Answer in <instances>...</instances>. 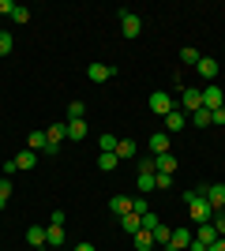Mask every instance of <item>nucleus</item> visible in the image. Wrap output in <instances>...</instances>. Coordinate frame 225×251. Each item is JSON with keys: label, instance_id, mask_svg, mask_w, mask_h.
Listing matches in <instances>:
<instances>
[{"label": "nucleus", "instance_id": "obj_1", "mask_svg": "<svg viewBox=\"0 0 225 251\" xmlns=\"http://www.w3.org/2000/svg\"><path fill=\"white\" fill-rule=\"evenodd\" d=\"M184 202H188V221H195V225L214 221V206L206 202V195H199V188H195V191H184Z\"/></svg>", "mask_w": 225, "mask_h": 251}, {"label": "nucleus", "instance_id": "obj_2", "mask_svg": "<svg viewBox=\"0 0 225 251\" xmlns=\"http://www.w3.org/2000/svg\"><path fill=\"white\" fill-rule=\"evenodd\" d=\"M117 15H120V34H124V38H139L143 34V19L135 11H117Z\"/></svg>", "mask_w": 225, "mask_h": 251}, {"label": "nucleus", "instance_id": "obj_3", "mask_svg": "<svg viewBox=\"0 0 225 251\" xmlns=\"http://www.w3.org/2000/svg\"><path fill=\"white\" fill-rule=\"evenodd\" d=\"M150 113H158V116L173 113V94L169 90H154V94H150Z\"/></svg>", "mask_w": 225, "mask_h": 251}, {"label": "nucleus", "instance_id": "obj_4", "mask_svg": "<svg viewBox=\"0 0 225 251\" xmlns=\"http://www.w3.org/2000/svg\"><path fill=\"white\" fill-rule=\"evenodd\" d=\"M180 109L188 116L199 113V109H203V90H180Z\"/></svg>", "mask_w": 225, "mask_h": 251}, {"label": "nucleus", "instance_id": "obj_5", "mask_svg": "<svg viewBox=\"0 0 225 251\" xmlns=\"http://www.w3.org/2000/svg\"><path fill=\"white\" fill-rule=\"evenodd\" d=\"M86 75H90V83H109V79L117 75V68H109V64L94 60V64H90V68H86Z\"/></svg>", "mask_w": 225, "mask_h": 251}, {"label": "nucleus", "instance_id": "obj_6", "mask_svg": "<svg viewBox=\"0 0 225 251\" xmlns=\"http://www.w3.org/2000/svg\"><path fill=\"white\" fill-rule=\"evenodd\" d=\"M222 101H225V94H222V86H203V109H210V113H214V109H222Z\"/></svg>", "mask_w": 225, "mask_h": 251}, {"label": "nucleus", "instance_id": "obj_7", "mask_svg": "<svg viewBox=\"0 0 225 251\" xmlns=\"http://www.w3.org/2000/svg\"><path fill=\"white\" fill-rule=\"evenodd\" d=\"M192 240H195V232L188 229V225H176V229H173V236H169L173 248H184V251L192 248Z\"/></svg>", "mask_w": 225, "mask_h": 251}, {"label": "nucleus", "instance_id": "obj_8", "mask_svg": "<svg viewBox=\"0 0 225 251\" xmlns=\"http://www.w3.org/2000/svg\"><path fill=\"white\" fill-rule=\"evenodd\" d=\"M206 202L214 206V214H222L225 210V184H210L206 188Z\"/></svg>", "mask_w": 225, "mask_h": 251}, {"label": "nucleus", "instance_id": "obj_9", "mask_svg": "<svg viewBox=\"0 0 225 251\" xmlns=\"http://www.w3.org/2000/svg\"><path fill=\"white\" fill-rule=\"evenodd\" d=\"M64 240H68V236H64V225H45V244H49L53 251L64 248Z\"/></svg>", "mask_w": 225, "mask_h": 251}, {"label": "nucleus", "instance_id": "obj_10", "mask_svg": "<svg viewBox=\"0 0 225 251\" xmlns=\"http://www.w3.org/2000/svg\"><path fill=\"white\" fill-rule=\"evenodd\" d=\"M45 139H49V150L56 154V150H60V143L68 139V124H53L49 131H45Z\"/></svg>", "mask_w": 225, "mask_h": 251}, {"label": "nucleus", "instance_id": "obj_11", "mask_svg": "<svg viewBox=\"0 0 225 251\" xmlns=\"http://www.w3.org/2000/svg\"><path fill=\"white\" fill-rule=\"evenodd\" d=\"M195 72L203 75V79H218V72H222V68H218V60H214V56H199Z\"/></svg>", "mask_w": 225, "mask_h": 251}, {"label": "nucleus", "instance_id": "obj_12", "mask_svg": "<svg viewBox=\"0 0 225 251\" xmlns=\"http://www.w3.org/2000/svg\"><path fill=\"white\" fill-rule=\"evenodd\" d=\"M26 150H34V154H53V150H49V139H45V131H30V139H26Z\"/></svg>", "mask_w": 225, "mask_h": 251}, {"label": "nucleus", "instance_id": "obj_13", "mask_svg": "<svg viewBox=\"0 0 225 251\" xmlns=\"http://www.w3.org/2000/svg\"><path fill=\"white\" fill-rule=\"evenodd\" d=\"M188 127V113L184 109H173L169 116H165V131H184Z\"/></svg>", "mask_w": 225, "mask_h": 251}, {"label": "nucleus", "instance_id": "obj_14", "mask_svg": "<svg viewBox=\"0 0 225 251\" xmlns=\"http://www.w3.org/2000/svg\"><path fill=\"white\" fill-rule=\"evenodd\" d=\"M150 154H154V157L169 154V131H154V135H150Z\"/></svg>", "mask_w": 225, "mask_h": 251}, {"label": "nucleus", "instance_id": "obj_15", "mask_svg": "<svg viewBox=\"0 0 225 251\" xmlns=\"http://www.w3.org/2000/svg\"><path fill=\"white\" fill-rule=\"evenodd\" d=\"M195 240L210 248V244L218 240V229H214V225H210V221H206V225H195Z\"/></svg>", "mask_w": 225, "mask_h": 251}, {"label": "nucleus", "instance_id": "obj_16", "mask_svg": "<svg viewBox=\"0 0 225 251\" xmlns=\"http://www.w3.org/2000/svg\"><path fill=\"white\" fill-rule=\"evenodd\" d=\"M154 173H169L173 176V173H176V157L173 154H158L154 157Z\"/></svg>", "mask_w": 225, "mask_h": 251}, {"label": "nucleus", "instance_id": "obj_17", "mask_svg": "<svg viewBox=\"0 0 225 251\" xmlns=\"http://www.w3.org/2000/svg\"><path fill=\"white\" fill-rule=\"evenodd\" d=\"M109 210H113L117 218H124V214H131V199L128 195H113V199H109Z\"/></svg>", "mask_w": 225, "mask_h": 251}, {"label": "nucleus", "instance_id": "obj_18", "mask_svg": "<svg viewBox=\"0 0 225 251\" xmlns=\"http://www.w3.org/2000/svg\"><path fill=\"white\" fill-rule=\"evenodd\" d=\"M11 161H15V169H23V173H26V169L38 165V154H34V150H23V154H15Z\"/></svg>", "mask_w": 225, "mask_h": 251}, {"label": "nucleus", "instance_id": "obj_19", "mask_svg": "<svg viewBox=\"0 0 225 251\" xmlns=\"http://www.w3.org/2000/svg\"><path fill=\"white\" fill-rule=\"evenodd\" d=\"M120 229H124V232H131V236H135V232L143 229V218H139V214H124V218H120Z\"/></svg>", "mask_w": 225, "mask_h": 251}, {"label": "nucleus", "instance_id": "obj_20", "mask_svg": "<svg viewBox=\"0 0 225 251\" xmlns=\"http://www.w3.org/2000/svg\"><path fill=\"white\" fill-rule=\"evenodd\" d=\"M68 139L83 143V139H86V120H68Z\"/></svg>", "mask_w": 225, "mask_h": 251}, {"label": "nucleus", "instance_id": "obj_21", "mask_svg": "<svg viewBox=\"0 0 225 251\" xmlns=\"http://www.w3.org/2000/svg\"><path fill=\"white\" fill-rule=\"evenodd\" d=\"M135 154H139L135 139H120V143H117V157H120V161H124V157H135Z\"/></svg>", "mask_w": 225, "mask_h": 251}, {"label": "nucleus", "instance_id": "obj_22", "mask_svg": "<svg viewBox=\"0 0 225 251\" xmlns=\"http://www.w3.org/2000/svg\"><path fill=\"white\" fill-rule=\"evenodd\" d=\"M26 244H30V248H42L45 244V225H30V229H26Z\"/></svg>", "mask_w": 225, "mask_h": 251}, {"label": "nucleus", "instance_id": "obj_23", "mask_svg": "<svg viewBox=\"0 0 225 251\" xmlns=\"http://www.w3.org/2000/svg\"><path fill=\"white\" fill-rule=\"evenodd\" d=\"M131 240H135V251H150V248H154V236H150L147 229H139L135 236H131Z\"/></svg>", "mask_w": 225, "mask_h": 251}, {"label": "nucleus", "instance_id": "obj_24", "mask_svg": "<svg viewBox=\"0 0 225 251\" xmlns=\"http://www.w3.org/2000/svg\"><path fill=\"white\" fill-rule=\"evenodd\" d=\"M117 143H120V139L113 135V131H105V135L98 139V147H101V154H117Z\"/></svg>", "mask_w": 225, "mask_h": 251}, {"label": "nucleus", "instance_id": "obj_25", "mask_svg": "<svg viewBox=\"0 0 225 251\" xmlns=\"http://www.w3.org/2000/svg\"><path fill=\"white\" fill-rule=\"evenodd\" d=\"M150 236H154V248H165V244H169V236H173V229H169V225H158Z\"/></svg>", "mask_w": 225, "mask_h": 251}, {"label": "nucleus", "instance_id": "obj_26", "mask_svg": "<svg viewBox=\"0 0 225 251\" xmlns=\"http://www.w3.org/2000/svg\"><path fill=\"white\" fill-rule=\"evenodd\" d=\"M117 165H120L117 154H98V169H101V173H113Z\"/></svg>", "mask_w": 225, "mask_h": 251}, {"label": "nucleus", "instance_id": "obj_27", "mask_svg": "<svg viewBox=\"0 0 225 251\" xmlns=\"http://www.w3.org/2000/svg\"><path fill=\"white\" fill-rule=\"evenodd\" d=\"M11 191H15V188H11V176H4V180H0V210L11 202Z\"/></svg>", "mask_w": 225, "mask_h": 251}, {"label": "nucleus", "instance_id": "obj_28", "mask_svg": "<svg viewBox=\"0 0 225 251\" xmlns=\"http://www.w3.org/2000/svg\"><path fill=\"white\" fill-rule=\"evenodd\" d=\"M68 120H86V105L83 101H72V105H68Z\"/></svg>", "mask_w": 225, "mask_h": 251}, {"label": "nucleus", "instance_id": "obj_29", "mask_svg": "<svg viewBox=\"0 0 225 251\" xmlns=\"http://www.w3.org/2000/svg\"><path fill=\"white\" fill-rule=\"evenodd\" d=\"M188 120H192L195 127H210V109H199V113H192Z\"/></svg>", "mask_w": 225, "mask_h": 251}, {"label": "nucleus", "instance_id": "obj_30", "mask_svg": "<svg viewBox=\"0 0 225 251\" xmlns=\"http://www.w3.org/2000/svg\"><path fill=\"white\" fill-rule=\"evenodd\" d=\"M180 64H192V68H195V64H199V49L184 45V49H180Z\"/></svg>", "mask_w": 225, "mask_h": 251}, {"label": "nucleus", "instance_id": "obj_31", "mask_svg": "<svg viewBox=\"0 0 225 251\" xmlns=\"http://www.w3.org/2000/svg\"><path fill=\"white\" fill-rule=\"evenodd\" d=\"M11 49H15V38H11L8 30H0V56H8Z\"/></svg>", "mask_w": 225, "mask_h": 251}, {"label": "nucleus", "instance_id": "obj_32", "mask_svg": "<svg viewBox=\"0 0 225 251\" xmlns=\"http://www.w3.org/2000/svg\"><path fill=\"white\" fill-rule=\"evenodd\" d=\"M11 19L19 23V26H23V23H30V8H23V4H15V11H11Z\"/></svg>", "mask_w": 225, "mask_h": 251}, {"label": "nucleus", "instance_id": "obj_33", "mask_svg": "<svg viewBox=\"0 0 225 251\" xmlns=\"http://www.w3.org/2000/svg\"><path fill=\"white\" fill-rule=\"evenodd\" d=\"M158 225H161V221H158V214H154V210H150V214H143V229H147V232H154Z\"/></svg>", "mask_w": 225, "mask_h": 251}, {"label": "nucleus", "instance_id": "obj_34", "mask_svg": "<svg viewBox=\"0 0 225 251\" xmlns=\"http://www.w3.org/2000/svg\"><path fill=\"white\" fill-rule=\"evenodd\" d=\"M131 214H139V218H143V214H150V206H147L143 195H139V199H131Z\"/></svg>", "mask_w": 225, "mask_h": 251}, {"label": "nucleus", "instance_id": "obj_35", "mask_svg": "<svg viewBox=\"0 0 225 251\" xmlns=\"http://www.w3.org/2000/svg\"><path fill=\"white\" fill-rule=\"evenodd\" d=\"M210 124H214V127H222V124H225V105H222V109H214V113H210Z\"/></svg>", "mask_w": 225, "mask_h": 251}, {"label": "nucleus", "instance_id": "obj_36", "mask_svg": "<svg viewBox=\"0 0 225 251\" xmlns=\"http://www.w3.org/2000/svg\"><path fill=\"white\" fill-rule=\"evenodd\" d=\"M165 188H173V176L169 173H158V191H165Z\"/></svg>", "mask_w": 225, "mask_h": 251}, {"label": "nucleus", "instance_id": "obj_37", "mask_svg": "<svg viewBox=\"0 0 225 251\" xmlns=\"http://www.w3.org/2000/svg\"><path fill=\"white\" fill-rule=\"evenodd\" d=\"M210 225L218 229V236H225V214H214V221H210Z\"/></svg>", "mask_w": 225, "mask_h": 251}, {"label": "nucleus", "instance_id": "obj_38", "mask_svg": "<svg viewBox=\"0 0 225 251\" xmlns=\"http://www.w3.org/2000/svg\"><path fill=\"white\" fill-rule=\"evenodd\" d=\"M11 11H15V4H11V0H0V15H11Z\"/></svg>", "mask_w": 225, "mask_h": 251}, {"label": "nucleus", "instance_id": "obj_39", "mask_svg": "<svg viewBox=\"0 0 225 251\" xmlns=\"http://www.w3.org/2000/svg\"><path fill=\"white\" fill-rule=\"evenodd\" d=\"M206 251H225V236H218V240L210 244V248H206Z\"/></svg>", "mask_w": 225, "mask_h": 251}, {"label": "nucleus", "instance_id": "obj_40", "mask_svg": "<svg viewBox=\"0 0 225 251\" xmlns=\"http://www.w3.org/2000/svg\"><path fill=\"white\" fill-rule=\"evenodd\" d=\"M75 251H98V248H94V244H86V240H83V244H79Z\"/></svg>", "mask_w": 225, "mask_h": 251}, {"label": "nucleus", "instance_id": "obj_41", "mask_svg": "<svg viewBox=\"0 0 225 251\" xmlns=\"http://www.w3.org/2000/svg\"><path fill=\"white\" fill-rule=\"evenodd\" d=\"M188 251H206V244H199V240H192V248Z\"/></svg>", "mask_w": 225, "mask_h": 251}, {"label": "nucleus", "instance_id": "obj_42", "mask_svg": "<svg viewBox=\"0 0 225 251\" xmlns=\"http://www.w3.org/2000/svg\"><path fill=\"white\" fill-rule=\"evenodd\" d=\"M161 251H184V248H173V244H165V248H161Z\"/></svg>", "mask_w": 225, "mask_h": 251}, {"label": "nucleus", "instance_id": "obj_43", "mask_svg": "<svg viewBox=\"0 0 225 251\" xmlns=\"http://www.w3.org/2000/svg\"><path fill=\"white\" fill-rule=\"evenodd\" d=\"M150 251H158V248H150Z\"/></svg>", "mask_w": 225, "mask_h": 251}, {"label": "nucleus", "instance_id": "obj_44", "mask_svg": "<svg viewBox=\"0 0 225 251\" xmlns=\"http://www.w3.org/2000/svg\"><path fill=\"white\" fill-rule=\"evenodd\" d=\"M222 214H225V210H222Z\"/></svg>", "mask_w": 225, "mask_h": 251}]
</instances>
